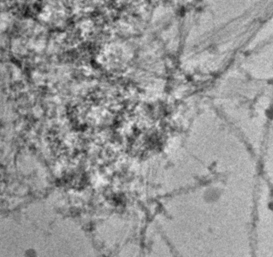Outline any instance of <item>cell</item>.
I'll return each mask as SVG.
<instances>
[{
	"instance_id": "1",
	"label": "cell",
	"mask_w": 273,
	"mask_h": 257,
	"mask_svg": "<svg viewBox=\"0 0 273 257\" xmlns=\"http://www.w3.org/2000/svg\"><path fill=\"white\" fill-rule=\"evenodd\" d=\"M25 256L26 257H37V253L33 248H29L26 250L25 252Z\"/></svg>"
}]
</instances>
